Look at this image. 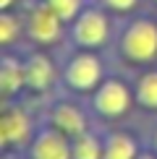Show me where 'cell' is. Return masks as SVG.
<instances>
[{
    "label": "cell",
    "mask_w": 157,
    "mask_h": 159,
    "mask_svg": "<svg viewBox=\"0 0 157 159\" xmlns=\"http://www.w3.org/2000/svg\"><path fill=\"white\" fill-rule=\"evenodd\" d=\"M55 125L63 133H81L84 130V117L74 107H58L55 110Z\"/></svg>",
    "instance_id": "ba28073f"
},
{
    "label": "cell",
    "mask_w": 157,
    "mask_h": 159,
    "mask_svg": "<svg viewBox=\"0 0 157 159\" xmlns=\"http://www.w3.org/2000/svg\"><path fill=\"white\" fill-rule=\"evenodd\" d=\"M107 3L113 5V8H121V11H123V8H131L136 0H107Z\"/></svg>",
    "instance_id": "2e32d148"
},
{
    "label": "cell",
    "mask_w": 157,
    "mask_h": 159,
    "mask_svg": "<svg viewBox=\"0 0 157 159\" xmlns=\"http://www.w3.org/2000/svg\"><path fill=\"white\" fill-rule=\"evenodd\" d=\"M105 34H107V24H105V18L100 13H87V16L78 21L76 26V39L84 44H97L102 42Z\"/></svg>",
    "instance_id": "7a4b0ae2"
},
{
    "label": "cell",
    "mask_w": 157,
    "mask_h": 159,
    "mask_svg": "<svg viewBox=\"0 0 157 159\" xmlns=\"http://www.w3.org/2000/svg\"><path fill=\"white\" fill-rule=\"evenodd\" d=\"M74 157L76 159H100V143L94 138H78L76 149H74Z\"/></svg>",
    "instance_id": "7c38bea8"
},
{
    "label": "cell",
    "mask_w": 157,
    "mask_h": 159,
    "mask_svg": "<svg viewBox=\"0 0 157 159\" xmlns=\"http://www.w3.org/2000/svg\"><path fill=\"white\" fill-rule=\"evenodd\" d=\"M13 34H16V24H13V18L3 16V34H0V39H3V42H11Z\"/></svg>",
    "instance_id": "9a60e30c"
},
{
    "label": "cell",
    "mask_w": 157,
    "mask_h": 159,
    "mask_svg": "<svg viewBox=\"0 0 157 159\" xmlns=\"http://www.w3.org/2000/svg\"><path fill=\"white\" fill-rule=\"evenodd\" d=\"M105 159H134V143L126 136H113L105 151Z\"/></svg>",
    "instance_id": "30bf717a"
},
{
    "label": "cell",
    "mask_w": 157,
    "mask_h": 159,
    "mask_svg": "<svg viewBox=\"0 0 157 159\" xmlns=\"http://www.w3.org/2000/svg\"><path fill=\"white\" fill-rule=\"evenodd\" d=\"M50 8L60 18H71L76 13V8H78V0H50Z\"/></svg>",
    "instance_id": "5bb4252c"
},
{
    "label": "cell",
    "mask_w": 157,
    "mask_h": 159,
    "mask_svg": "<svg viewBox=\"0 0 157 159\" xmlns=\"http://www.w3.org/2000/svg\"><path fill=\"white\" fill-rule=\"evenodd\" d=\"M139 97H141V102H147V104H152V107H157V73L147 76V78L141 81Z\"/></svg>",
    "instance_id": "4fadbf2b"
},
{
    "label": "cell",
    "mask_w": 157,
    "mask_h": 159,
    "mask_svg": "<svg viewBox=\"0 0 157 159\" xmlns=\"http://www.w3.org/2000/svg\"><path fill=\"white\" fill-rule=\"evenodd\" d=\"M26 78H29L31 86H37V89H45V86L50 84L52 78V68L50 63L45 60V57H34V60L29 63V68H26Z\"/></svg>",
    "instance_id": "9c48e42d"
},
{
    "label": "cell",
    "mask_w": 157,
    "mask_h": 159,
    "mask_svg": "<svg viewBox=\"0 0 157 159\" xmlns=\"http://www.w3.org/2000/svg\"><path fill=\"white\" fill-rule=\"evenodd\" d=\"M24 76H26V73H21V68H18V65L13 63V60H5V63H3V76H0L3 91L8 94V91L18 89V84L24 81Z\"/></svg>",
    "instance_id": "8fae6325"
},
{
    "label": "cell",
    "mask_w": 157,
    "mask_h": 159,
    "mask_svg": "<svg viewBox=\"0 0 157 159\" xmlns=\"http://www.w3.org/2000/svg\"><path fill=\"white\" fill-rule=\"evenodd\" d=\"M126 52L134 60H149L157 52V29L152 24L141 21L136 26H131L126 34Z\"/></svg>",
    "instance_id": "6da1fadb"
},
{
    "label": "cell",
    "mask_w": 157,
    "mask_h": 159,
    "mask_svg": "<svg viewBox=\"0 0 157 159\" xmlns=\"http://www.w3.org/2000/svg\"><path fill=\"white\" fill-rule=\"evenodd\" d=\"M97 76H100V65H97L94 57H78L68 70V78L76 89H89L97 81Z\"/></svg>",
    "instance_id": "5b68a950"
},
{
    "label": "cell",
    "mask_w": 157,
    "mask_h": 159,
    "mask_svg": "<svg viewBox=\"0 0 157 159\" xmlns=\"http://www.w3.org/2000/svg\"><path fill=\"white\" fill-rule=\"evenodd\" d=\"M144 159H149V157H144Z\"/></svg>",
    "instance_id": "ac0fdd59"
},
{
    "label": "cell",
    "mask_w": 157,
    "mask_h": 159,
    "mask_svg": "<svg viewBox=\"0 0 157 159\" xmlns=\"http://www.w3.org/2000/svg\"><path fill=\"white\" fill-rule=\"evenodd\" d=\"M34 159H68V146L63 143V138L45 133L34 146Z\"/></svg>",
    "instance_id": "52a82bcc"
},
{
    "label": "cell",
    "mask_w": 157,
    "mask_h": 159,
    "mask_svg": "<svg viewBox=\"0 0 157 159\" xmlns=\"http://www.w3.org/2000/svg\"><path fill=\"white\" fill-rule=\"evenodd\" d=\"M97 107L105 115H118V112H123L128 107V91L121 84H107L97 97Z\"/></svg>",
    "instance_id": "3957f363"
},
{
    "label": "cell",
    "mask_w": 157,
    "mask_h": 159,
    "mask_svg": "<svg viewBox=\"0 0 157 159\" xmlns=\"http://www.w3.org/2000/svg\"><path fill=\"white\" fill-rule=\"evenodd\" d=\"M26 133H29V125H26V117L21 112H8L0 123V136H3V143H13V141H24Z\"/></svg>",
    "instance_id": "8992f818"
},
{
    "label": "cell",
    "mask_w": 157,
    "mask_h": 159,
    "mask_svg": "<svg viewBox=\"0 0 157 159\" xmlns=\"http://www.w3.org/2000/svg\"><path fill=\"white\" fill-rule=\"evenodd\" d=\"M3 5H11V0H3Z\"/></svg>",
    "instance_id": "e0dca14e"
},
{
    "label": "cell",
    "mask_w": 157,
    "mask_h": 159,
    "mask_svg": "<svg viewBox=\"0 0 157 159\" xmlns=\"http://www.w3.org/2000/svg\"><path fill=\"white\" fill-rule=\"evenodd\" d=\"M58 13L52 8H39L34 11V16H31V34L34 39L39 42H50V39H55L58 34Z\"/></svg>",
    "instance_id": "277c9868"
}]
</instances>
